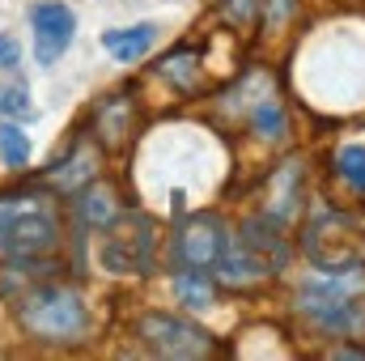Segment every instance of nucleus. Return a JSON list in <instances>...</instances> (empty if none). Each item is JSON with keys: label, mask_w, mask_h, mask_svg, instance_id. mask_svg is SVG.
<instances>
[{"label": "nucleus", "mask_w": 365, "mask_h": 361, "mask_svg": "<svg viewBox=\"0 0 365 361\" xmlns=\"http://www.w3.org/2000/svg\"><path fill=\"white\" fill-rule=\"evenodd\" d=\"M60 247V208L56 200L30 195H0V255L34 260Z\"/></svg>", "instance_id": "1"}, {"label": "nucleus", "mask_w": 365, "mask_h": 361, "mask_svg": "<svg viewBox=\"0 0 365 361\" xmlns=\"http://www.w3.org/2000/svg\"><path fill=\"white\" fill-rule=\"evenodd\" d=\"M17 323L43 345H77L90 332V310L64 285H34L17 302Z\"/></svg>", "instance_id": "2"}, {"label": "nucleus", "mask_w": 365, "mask_h": 361, "mask_svg": "<svg viewBox=\"0 0 365 361\" xmlns=\"http://www.w3.org/2000/svg\"><path fill=\"white\" fill-rule=\"evenodd\" d=\"M302 251L306 260L319 272H336L349 268L361 260V234H357V221L340 208H319L306 230H302Z\"/></svg>", "instance_id": "3"}, {"label": "nucleus", "mask_w": 365, "mask_h": 361, "mask_svg": "<svg viewBox=\"0 0 365 361\" xmlns=\"http://www.w3.org/2000/svg\"><path fill=\"white\" fill-rule=\"evenodd\" d=\"M136 336L158 353V357H170V361H200V357H212L217 353V340L195 327L191 319H179V315H145L136 323Z\"/></svg>", "instance_id": "4"}, {"label": "nucleus", "mask_w": 365, "mask_h": 361, "mask_svg": "<svg viewBox=\"0 0 365 361\" xmlns=\"http://www.w3.org/2000/svg\"><path fill=\"white\" fill-rule=\"evenodd\" d=\"M110 230L115 234L102 247V268H110V272H149L153 268V251H158V225H153V217L132 213V217L115 221Z\"/></svg>", "instance_id": "5"}, {"label": "nucleus", "mask_w": 365, "mask_h": 361, "mask_svg": "<svg viewBox=\"0 0 365 361\" xmlns=\"http://www.w3.org/2000/svg\"><path fill=\"white\" fill-rule=\"evenodd\" d=\"M225 247H230L225 221H221L217 213H200V217H191L179 230V238H175V260H179V268L204 272V268H217V264H221Z\"/></svg>", "instance_id": "6"}, {"label": "nucleus", "mask_w": 365, "mask_h": 361, "mask_svg": "<svg viewBox=\"0 0 365 361\" xmlns=\"http://www.w3.org/2000/svg\"><path fill=\"white\" fill-rule=\"evenodd\" d=\"M34 56H38V64H56L64 51H68V43H73V30H77V17H73V9L68 4H60V0H47V4H38L34 9Z\"/></svg>", "instance_id": "7"}, {"label": "nucleus", "mask_w": 365, "mask_h": 361, "mask_svg": "<svg viewBox=\"0 0 365 361\" xmlns=\"http://www.w3.org/2000/svg\"><path fill=\"white\" fill-rule=\"evenodd\" d=\"M93 136L102 149H123L136 136V98L132 93H110L93 111Z\"/></svg>", "instance_id": "8"}, {"label": "nucleus", "mask_w": 365, "mask_h": 361, "mask_svg": "<svg viewBox=\"0 0 365 361\" xmlns=\"http://www.w3.org/2000/svg\"><path fill=\"white\" fill-rule=\"evenodd\" d=\"M302 213V166L297 162H280L268 179L264 195V217H272L276 225H293Z\"/></svg>", "instance_id": "9"}, {"label": "nucleus", "mask_w": 365, "mask_h": 361, "mask_svg": "<svg viewBox=\"0 0 365 361\" xmlns=\"http://www.w3.org/2000/svg\"><path fill=\"white\" fill-rule=\"evenodd\" d=\"M158 77L170 81L179 93H204L208 86H212L208 60H204L200 47H175L166 60H158Z\"/></svg>", "instance_id": "10"}, {"label": "nucleus", "mask_w": 365, "mask_h": 361, "mask_svg": "<svg viewBox=\"0 0 365 361\" xmlns=\"http://www.w3.org/2000/svg\"><path fill=\"white\" fill-rule=\"evenodd\" d=\"M272 264L255 251V247H247V243H230L225 247V255H221V264H217V276L230 285V289H247V285H259V280H268L272 276Z\"/></svg>", "instance_id": "11"}, {"label": "nucleus", "mask_w": 365, "mask_h": 361, "mask_svg": "<svg viewBox=\"0 0 365 361\" xmlns=\"http://www.w3.org/2000/svg\"><path fill=\"white\" fill-rule=\"evenodd\" d=\"M280 230H284V225H276L272 217H264V213H259V217H251V221L242 225V243H247V247H255V251H259L276 272L284 268V260H289V238H284Z\"/></svg>", "instance_id": "12"}, {"label": "nucleus", "mask_w": 365, "mask_h": 361, "mask_svg": "<svg viewBox=\"0 0 365 361\" xmlns=\"http://www.w3.org/2000/svg\"><path fill=\"white\" fill-rule=\"evenodd\" d=\"M77 217H81V225H90V230H110V225L119 221V200H115V191L86 183V187L77 191Z\"/></svg>", "instance_id": "13"}, {"label": "nucleus", "mask_w": 365, "mask_h": 361, "mask_svg": "<svg viewBox=\"0 0 365 361\" xmlns=\"http://www.w3.org/2000/svg\"><path fill=\"white\" fill-rule=\"evenodd\" d=\"M153 43H158V26H153V21H140V26H132V30H106V34H102V47H106L115 60H123V64L140 60Z\"/></svg>", "instance_id": "14"}, {"label": "nucleus", "mask_w": 365, "mask_h": 361, "mask_svg": "<svg viewBox=\"0 0 365 361\" xmlns=\"http://www.w3.org/2000/svg\"><path fill=\"white\" fill-rule=\"evenodd\" d=\"M93 175H98V153H93L90 145H77V149L51 171V183H56V191H81Z\"/></svg>", "instance_id": "15"}, {"label": "nucleus", "mask_w": 365, "mask_h": 361, "mask_svg": "<svg viewBox=\"0 0 365 361\" xmlns=\"http://www.w3.org/2000/svg\"><path fill=\"white\" fill-rule=\"evenodd\" d=\"M251 128H255L264 141H280V136L289 132V123H284V102H280L272 90L251 106Z\"/></svg>", "instance_id": "16"}, {"label": "nucleus", "mask_w": 365, "mask_h": 361, "mask_svg": "<svg viewBox=\"0 0 365 361\" xmlns=\"http://www.w3.org/2000/svg\"><path fill=\"white\" fill-rule=\"evenodd\" d=\"M175 298L182 306H191V310H208L212 306V285H208V276L200 268H182L175 276Z\"/></svg>", "instance_id": "17"}, {"label": "nucleus", "mask_w": 365, "mask_h": 361, "mask_svg": "<svg viewBox=\"0 0 365 361\" xmlns=\"http://www.w3.org/2000/svg\"><path fill=\"white\" fill-rule=\"evenodd\" d=\"M331 166H336V179L353 195H365V145H344Z\"/></svg>", "instance_id": "18"}, {"label": "nucleus", "mask_w": 365, "mask_h": 361, "mask_svg": "<svg viewBox=\"0 0 365 361\" xmlns=\"http://www.w3.org/2000/svg\"><path fill=\"white\" fill-rule=\"evenodd\" d=\"M293 13H297V0H264L259 21H264V30L276 39V34H284L293 26Z\"/></svg>", "instance_id": "19"}, {"label": "nucleus", "mask_w": 365, "mask_h": 361, "mask_svg": "<svg viewBox=\"0 0 365 361\" xmlns=\"http://www.w3.org/2000/svg\"><path fill=\"white\" fill-rule=\"evenodd\" d=\"M0 149H4V162H9L13 171H21V166L30 162V141H26V132H21L17 123L0 128Z\"/></svg>", "instance_id": "20"}, {"label": "nucleus", "mask_w": 365, "mask_h": 361, "mask_svg": "<svg viewBox=\"0 0 365 361\" xmlns=\"http://www.w3.org/2000/svg\"><path fill=\"white\" fill-rule=\"evenodd\" d=\"M259 9H264V0H225V4H221L225 21H230V26H238V30L255 26V21H259Z\"/></svg>", "instance_id": "21"}, {"label": "nucleus", "mask_w": 365, "mask_h": 361, "mask_svg": "<svg viewBox=\"0 0 365 361\" xmlns=\"http://www.w3.org/2000/svg\"><path fill=\"white\" fill-rule=\"evenodd\" d=\"M0 106H4L9 115H26V111H30V93H26V86H13V90L0 98Z\"/></svg>", "instance_id": "22"}, {"label": "nucleus", "mask_w": 365, "mask_h": 361, "mask_svg": "<svg viewBox=\"0 0 365 361\" xmlns=\"http://www.w3.org/2000/svg\"><path fill=\"white\" fill-rule=\"evenodd\" d=\"M17 60H21V47H17V39L0 30V68H17Z\"/></svg>", "instance_id": "23"}, {"label": "nucleus", "mask_w": 365, "mask_h": 361, "mask_svg": "<svg viewBox=\"0 0 365 361\" xmlns=\"http://www.w3.org/2000/svg\"><path fill=\"white\" fill-rule=\"evenodd\" d=\"M327 357H365V345H349V349H327Z\"/></svg>", "instance_id": "24"}]
</instances>
